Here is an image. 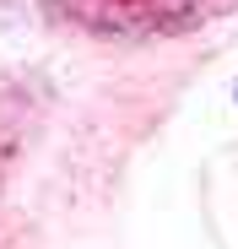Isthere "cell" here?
<instances>
[]
</instances>
